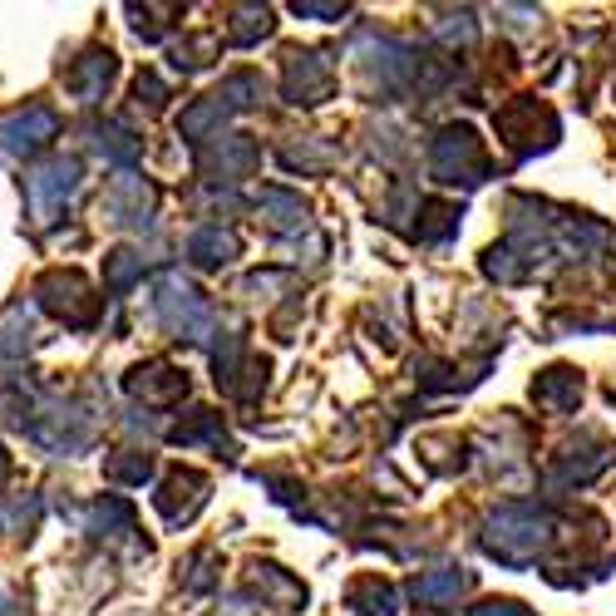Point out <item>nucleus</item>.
Masks as SVG:
<instances>
[{
    "instance_id": "2",
    "label": "nucleus",
    "mask_w": 616,
    "mask_h": 616,
    "mask_svg": "<svg viewBox=\"0 0 616 616\" xmlns=\"http://www.w3.org/2000/svg\"><path fill=\"white\" fill-rule=\"evenodd\" d=\"M435 173L444 182H478L484 178V143L474 129H444L435 139Z\"/></svg>"
},
{
    "instance_id": "6",
    "label": "nucleus",
    "mask_w": 616,
    "mask_h": 616,
    "mask_svg": "<svg viewBox=\"0 0 616 616\" xmlns=\"http://www.w3.org/2000/svg\"><path fill=\"white\" fill-rule=\"evenodd\" d=\"M139 375H148V380H133V390H139L143 399H173V395L188 390V380H182L178 370H163V365H148V370H139Z\"/></svg>"
},
{
    "instance_id": "5",
    "label": "nucleus",
    "mask_w": 616,
    "mask_h": 616,
    "mask_svg": "<svg viewBox=\"0 0 616 616\" xmlns=\"http://www.w3.org/2000/svg\"><path fill=\"white\" fill-rule=\"evenodd\" d=\"M350 612L356 616H395V592L380 577H360L350 587Z\"/></svg>"
},
{
    "instance_id": "3",
    "label": "nucleus",
    "mask_w": 616,
    "mask_h": 616,
    "mask_svg": "<svg viewBox=\"0 0 616 616\" xmlns=\"http://www.w3.org/2000/svg\"><path fill=\"white\" fill-rule=\"evenodd\" d=\"M330 89V70L321 54H287V95L296 99V105H321Z\"/></svg>"
},
{
    "instance_id": "9",
    "label": "nucleus",
    "mask_w": 616,
    "mask_h": 616,
    "mask_svg": "<svg viewBox=\"0 0 616 616\" xmlns=\"http://www.w3.org/2000/svg\"><path fill=\"white\" fill-rule=\"evenodd\" d=\"M227 252H232V237H222V232H202L198 242H192V257L198 261H227Z\"/></svg>"
},
{
    "instance_id": "7",
    "label": "nucleus",
    "mask_w": 616,
    "mask_h": 616,
    "mask_svg": "<svg viewBox=\"0 0 616 616\" xmlns=\"http://www.w3.org/2000/svg\"><path fill=\"white\" fill-rule=\"evenodd\" d=\"M464 592V573H429L415 582V597L429 602V607H439V602H454Z\"/></svg>"
},
{
    "instance_id": "1",
    "label": "nucleus",
    "mask_w": 616,
    "mask_h": 616,
    "mask_svg": "<svg viewBox=\"0 0 616 616\" xmlns=\"http://www.w3.org/2000/svg\"><path fill=\"white\" fill-rule=\"evenodd\" d=\"M547 533H553V518H547L543 508L508 504V508L494 513V533H488V547H494L498 557H508V563H528V557L547 543Z\"/></svg>"
},
{
    "instance_id": "8",
    "label": "nucleus",
    "mask_w": 616,
    "mask_h": 616,
    "mask_svg": "<svg viewBox=\"0 0 616 616\" xmlns=\"http://www.w3.org/2000/svg\"><path fill=\"white\" fill-rule=\"evenodd\" d=\"M261 202H267L271 212H277V227H301L306 222V208H301V198H291V192H281V188H267L261 192Z\"/></svg>"
},
{
    "instance_id": "10",
    "label": "nucleus",
    "mask_w": 616,
    "mask_h": 616,
    "mask_svg": "<svg viewBox=\"0 0 616 616\" xmlns=\"http://www.w3.org/2000/svg\"><path fill=\"white\" fill-rule=\"evenodd\" d=\"M474 616H528L518 607V602H488V607H478Z\"/></svg>"
},
{
    "instance_id": "4",
    "label": "nucleus",
    "mask_w": 616,
    "mask_h": 616,
    "mask_svg": "<svg viewBox=\"0 0 616 616\" xmlns=\"http://www.w3.org/2000/svg\"><path fill=\"white\" fill-rule=\"evenodd\" d=\"M533 395H538V405L547 409H573L582 399V380L573 370H547L538 385H533Z\"/></svg>"
}]
</instances>
